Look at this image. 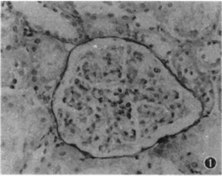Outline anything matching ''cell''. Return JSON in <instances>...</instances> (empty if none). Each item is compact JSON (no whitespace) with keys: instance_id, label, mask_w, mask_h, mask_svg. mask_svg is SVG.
Segmentation results:
<instances>
[{"instance_id":"6da1fadb","label":"cell","mask_w":222,"mask_h":176,"mask_svg":"<svg viewBox=\"0 0 222 176\" xmlns=\"http://www.w3.org/2000/svg\"><path fill=\"white\" fill-rule=\"evenodd\" d=\"M205 166H207V168H209V169H211V168L215 167V165H216V160L213 158V157H208V158L205 159Z\"/></svg>"}]
</instances>
